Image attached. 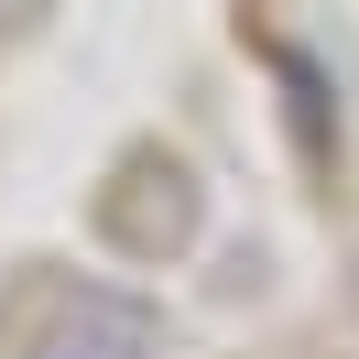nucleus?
Wrapping results in <instances>:
<instances>
[{
	"label": "nucleus",
	"mask_w": 359,
	"mask_h": 359,
	"mask_svg": "<svg viewBox=\"0 0 359 359\" xmlns=\"http://www.w3.org/2000/svg\"><path fill=\"white\" fill-rule=\"evenodd\" d=\"M44 359H153V327H142V305H120V294H76V316L55 327Z\"/></svg>",
	"instance_id": "1"
}]
</instances>
